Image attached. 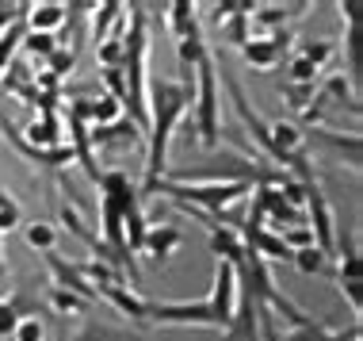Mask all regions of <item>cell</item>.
I'll return each instance as SVG.
<instances>
[{
  "label": "cell",
  "instance_id": "13",
  "mask_svg": "<svg viewBox=\"0 0 363 341\" xmlns=\"http://www.w3.org/2000/svg\"><path fill=\"white\" fill-rule=\"evenodd\" d=\"M88 139H92V146H115V142H130L134 146L138 139H145V134L123 115V119H115V123H107V126H92V131H88Z\"/></svg>",
  "mask_w": 363,
  "mask_h": 341
},
{
  "label": "cell",
  "instance_id": "11",
  "mask_svg": "<svg viewBox=\"0 0 363 341\" xmlns=\"http://www.w3.org/2000/svg\"><path fill=\"white\" fill-rule=\"evenodd\" d=\"M100 296L107 299V303L119 307L123 315H130V318H150V299H142L130 284H107V288H96V299H100Z\"/></svg>",
  "mask_w": 363,
  "mask_h": 341
},
{
  "label": "cell",
  "instance_id": "14",
  "mask_svg": "<svg viewBox=\"0 0 363 341\" xmlns=\"http://www.w3.org/2000/svg\"><path fill=\"white\" fill-rule=\"evenodd\" d=\"M302 12H306V4H272V8H257V12L249 16V23H257L272 35V31H283V23L294 16H302Z\"/></svg>",
  "mask_w": 363,
  "mask_h": 341
},
{
  "label": "cell",
  "instance_id": "40",
  "mask_svg": "<svg viewBox=\"0 0 363 341\" xmlns=\"http://www.w3.org/2000/svg\"><path fill=\"white\" fill-rule=\"evenodd\" d=\"M325 341H359V323H352L348 330H340V334H329Z\"/></svg>",
  "mask_w": 363,
  "mask_h": 341
},
{
  "label": "cell",
  "instance_id": "4",
  "mask_svg": "<svg viewBox=\"0 0 363 341\" xmlns=\"http://www.w3.org/2000/svg\"><path fill=\"white\" fill-rule=\"evenodd\" d=\"M306 188V196H302V203H306L310 211V234H313V246H318L325 257H337V219H333V207L325 200V192H321L318 180H306L302 184Z\"/></svg>",
  "mask_w": 363,
  "mask_h": 341
},
{
  "label": "cell",
  "instance_id": "25",
  "mask_svg": "<svg viewBox=\"0 0 363 341\" xmlns=\"http://www.w3.org/2000/svg\"><path fill=\"white\" fill-rule=\"evenodd\" d=\"M104 70H123V38L119 35H107L100 43V50H96Z\"/></svg>",
  "mask_w": 363,
  "mask_h": 341
},
{
  "label": "cell",
  "instance_id": "39",
  "mask_svg": "<svg viewBox=\"0 0 363 341\" xmlns=\"http://www.w3.org/2000/svg\"><path fill=\"white\" fill-rule=\"evenodd\" d=\"M0 215H4V219H19V203L8 196L4 188H0Z\"/></svg>",
  "mask_w": 363,
  "mask_h": 341
},
{
  "label": "cell",
  "instance_id": "21",
  "mask_svg": "<svg viewBox=\"0 0 363 341\" xmlns=\"http://www.w3.org/2000/svg\"><path fill=\"white\" fill-rule=\"evenodd\" d=\"M195 23H199V16H195L191 0H172V4H169V27H172V35L184 38Z\"/></svg>",
  "mask_w": 363,
  "mask_h": 341
},
{
  "label": "cell",
  "instance_id": "26",
  "mask_svg": "<svg viewBox=\"0 0 363 341\" xmlns=\"http://www.w3.org/2000/svg\"><path fill=\"white\" fill-rule=\"evenodd\" d=\"M54 242H57V234H54L50 222H31V227H27V246H31V249L50 253V249H54Z\"/></svg>",
  "mask_w": 363,
  "mask_h": 341
},
{
  "label": "cell",
  "instance_id": "31",
  "mask_svg": "<svg viewBox=\"0 0 363 341\" xmlns=\"http://www.w3.org/2000/svg\"><path fill=\"white\" fill-rule=\"evenodd\" d=\"M222 35L230 38V43L245 46V43H249V16H230V19H222Z\"/></svg>",
  "mask_w": 363,
  "mask_h": 341
},
{
  "label": "cell",
  "instance_id": "41",
  "mask_svg": "<svg viewBox=\"0 0 363 341\" xmlns=\"http://www.w3.org/2000/svg\"><path fill=\"white\" fill-rule=\"evenodd\" d=\"M57 341H69V330H65V326L57 330Z\"/></svg>",
  "mask_w": 363,
  "mask_h": 341
},
{
  "label": "cell",
  "instance_id": "1",
  "mask_svg": "<svg viewBox=\"0 0 363 341\" xmlns=\"http://www.w3.org/2000/svg\"><path fill=\"white\" fill-rule=\"evenodd\" d=\"M191 85L188 81H150V92H145V104H150V131H145V142H150V158H145V177L138 196H153L157 180L164 177V165H169V142L172 131L180 126L184 112L191 104Z\"/></svg>",
  "mask_w": 363,
  "mask_h": 341
},
{
  "label": "cell",
  "instance_id": "8",
  "mask_svg": "<svg viewBox=\"0 0 363 341\" xmlns=\"http://www.w3.org/2000/svg\"><path fill=\"white\" fill-rule=\"evenodd\" d=\"M43 257H46V269H50V276H54V288H65V291H73L77 299L92 303V299H96V288L81 276V269L69 265L65 257H57L54 249H50V253H43Z\"/></svg>",
  "mask_w": 363,
  "mask_h": 341
},
{
  "label": "cell",
  "instance_id": "18",
  "mask_svg": "<svg viewBox=\"0 0 363 341\" xmlns=\"http://www.w3.org/2000/svg\"><path fill=\"white\" fill-rule=\"evenodd\" d=\"M115 119H123V108L111 100V96H96V100H88V108H84V123H88V131L92 126H107V123H115Z\"/></svg>",
  "mask_w": 363,
  "mask_h": 341
},
{
  "label": "cell",
  "instance_id": "30",
  "mask_svg": "<svg viewBox=\"0 0 363 341\" xmlns=\"http://www.w3.org/2000/svg\"><path fill=\"white\" fill-rule=\"evenodd\" d=\"M260 4H252V0H222V4H214V19H230V16H252Z\"/></svg>",
  "mask_w": 363,
  "mask_h": 341
},
{
  "label": "cell",
  "instance_id": "6",
  "mask_svg": "<svg viewBox=\"0 0 363 341\" xmlns=\"http://www.w3.org/2000/svg\"><path fill=\"white\" fill-rule=\"evenodd\" d=\"M249 192H252V203L260 207V215H264V219H272L276 234H279V230H287V227H306L302 211H298V207H291V203L279 196V188H272V184H257V188H249Z\"/></svg>",
  "mask_w": 363,
  "mask_h": 341
},
{
  "label": "cell",
  "instance_id": "23",
  "mask_svg": "<svg viewBox=\"0 0 363 341\" xmlns=\"http://www.w3.org/2000/svg\"><path fill=\"white\" fill-rule=\"evenodd\" d=\"M96 8H100V12L92 16V35L104 43V38L111 35V23H119V16H123V4H119V0H104V4H96Z\"/></svg>",
  "mask_w": 363,
  "mask_h": 341
},
{
  "label": "cell",
  "instance_id": "34",
  "mask_svg": "<svg viewBox=\"0 0 363 341\" xmlns=\"http://www.w3.org/2000/svg\"><path fill=\"white\" fill-rule=\"evenodd\" d=\"M329 337V330L321 326V323H313V326H294L283 334V341H325Z\"/></svg>",
  "mask_w": 363,
  "mask_h": 341
},
{
  "label": "cell",
  "instance_id": "16",
  "mask_svg": "<svg viewBox=\"0 0 363 341\" xmlns=\"http://www.w3.org/2000/svg\"><path fill=\"white\" fill-rule=\"evenodd\" d=\"M176 246H180V230L176 227H150L142 242V253H150L153 261H164Z\"/></svg>",
  "mask_w": 363,
  "mask_h": 341
},
{
  "label": "cell",
  "instance_id": "15",
  "mask_svg": "<svg viewBox=\"0 0 363 341\" xmlns=\"http://www.w3.org/2000/svg\"><path fill=\"white\" fill-rule=\"evenodd\" d=\"M211 253H218V261H230V265H241L245 246H241V234L230 227H211Z\"/></svg>",
  "mask_w": 363,
  "mask_h": 341
},
{
  "label": "cell",
  "instance_id": "22",
  "mask_svg": "<svg viewBox=\"0 0 363 341\" xmlns=\"http://www.w3.org/2000/svg\"><path fill=\"white\" fill-rule=\"evenodd\" d=\"M291 261H294V269L306 272V276H321V272H329V257H325V253H321L318 246L294 249V253H291Z\"/></svg>",
  "mask_w": 363,
  "mask_h": 341
},
{
  "label": "cell",
  "instance_id": "29",
  "mask_svg": "<svg viewBox=\"0 0 363 341\" xmlns=\"http://www.w3.org/2000/svg\"><path fill=\"white\" fill-rule=\"evenodd\" d=\"M283 96H287V104L294 112H306L310 104H313V85H283Z\"/></svg>",
  "mask_w": 363,
  "mask_h": 341
},
{
  "label": "cell",
  "instance_id": "36",
  "mask_svg": "<svg viewBox=\"0 0 363 341\" xmlns=\"http://www.w3.org/2000/svg\"><path fill=\"white\" fill-rule=\"evenodd\" d=\"M16 341H46V330L38 318H19L16 326Z\"/></svg>",
  "mask_w": 363,
  "mask_h": 341
},
{
  "label": "cell",
  "instance_id": "37",
  "mask_svg": "<svg viewBox=\"0 0 363 341\" xmlns=\"http://www.w3.org/2000/svg\"><path fill=\"white\" fill-rule=\"evenodd\" d=\"M313 77H318V70L310 62H302V58L291 62V85H313Z\"/></svg>",
  "mask_w": 363,
  "mask_h": 341
},
{
  "label": "cell",
  "instance_id": "28",
  "mask_svg": "<svg viewBox=\"0 0 363 341\" xmlns=\"http://www.w3.org/2000/svg\"><path fill=\"white\" fill-rule=\"evenodd\" d=\"M46 62H50V70H46V73H54L57 81H62V77L77 65V46H57V50L46 58Z\"/></svg>",
  "mask_w": 363,
  "mask_h": 341
},
{
  "label": "cell",
  "instance_id": "35",
  "mask_svg": "<svg viewBox=\"0 0 363 341\" xmlns=\"http://www.w3.org/2000/svg\"><path fill=\"white\" fill-rule=\"evenodd\" d=\"M16 326H19V310L8 299H0V337H16Z\"/></svg>",
  "mask_w": 363,
  "mask_h": 341
},
{
  "label": "cell",
  "instance_id": "10",
  "mask_svg": "<svg viewBox=\"0 0 363 341\" xmlns=\"http://www.w3.org/2000/svg\"><path fill=\"white\" fill-rule=\"evenodd\" d=\"M27 146H35V150H57L62 146V119H57L54 108H43L38 112V119L27 126Z\"/></svg>",
  "mask_w": 363,
  "mask_h": 341
},
{
  "label": "cell",
  "instance_id": "17",
  "mask_svg": "<svg viewBox=\"0 0 363 341\" xmlns=\"http://www.w3.org/2000/svg\"><path fill=\"white\" fill-rule=\"evenodd\" d=\"M310 134V142H318V146H329V150H337V153H345L348 150V161L352 165H359V139L356 134H333V131H325V126H313V131H306Z\"/></svg>",
  "mask_w": 363,
  "mask_h": 341
},
{
  "label": "cell",
  "instance_id": "7",
  "mask_svg": "<svg viewBox=\"0 0 363 341\" xmlns=\"http://www.w3.org/2000/svg\"><path fill=\"white\" fill-rule=\"evenodd\" d=\"M287 46H291V31H272L264 38H249L241 50H245V62H249L252 70H272Z\"/></svg>",
  "mask_w": 363,
  "mask_h": 341
},
{
  "label": "cell",
  "instance_id": "12",
  "mask_svg": "<svg viewBox=\"0 0 363 341\" xmlns=\"http://www.w3.org/2000/svg\"><path fill=\"white\" fill-rule=\"evenodd\" d=\"M35 35H54L65 27V4H23Z\"/></svg>",
  "mask_w": 363,
  "mask_h": 341
},
{
  "label": "cell",
  "instance_id": "32",
  "mask_svg": "<svg viewBox=\"0 0 363 341\" xmlns=\"http://www.w3.org/2000/svg\"><path fill=\"white\" fill-rule=\"evenodd\" d=\"M73 341H134V337H126V334H119V330H111V326H92L88 323Z\"/></svg>",
  "mask_w": 363,
  "mask_h": 341
},
{
  "label": "cell",
  "instance_id": "27",
  "mask_svg": "<svg viewBox=\"0 0 363 341\" xmlns=\"http://www.w3.org/2000/svg\"><path fill=\"white\" fill-rule=\"evenodd\" d=\"M23 50L27 54H35V58H50L54 50H57V38L54 35H35V31H23Z\"/></svg>",
  "mask_w": 363,
  "mask_h": 341
},
{
  "label": "cell",
  "instance_id": "24",
  "mask_svg": "<svg viewBox=\"0 0 363 341\" xmlns=\"http://www.w3.org/2000/svg\"><path fill=\"white\" fill-rule=\"evenodd\" d=\"M46 299H50V307L57 310V315H81V310L88 307L84 299H77L73 291H65V288H50V291H46Z\"/></svg>",
  "mask_w": 363,
  "mask_h": 341
},
{
  "label": "cell",
  "instance_id": "3",
  "mask_svg": "<svg viewBox=\"0 0 363 341\" xmlns=\"http://www.w3.org/2000/svg\"><path fill=\"white\" fill-rule=\"evenodd\" d=\"M195 142L214 146L222 139V119H218V73H214V58L211 50L199 58L195 65Z\"/></svg>",
  "mask_w": 363,
  "mask_h": 341
},
{
  "label": "cell",
  "instance_id": "38",
  "mask_svg": "<svg viewBox=\"0 0 363 341\" xmlns=\"http://www.w3.org/2000/svg\"><path fill=\"white\" fill-rule=\"evenodd\" d=\"M19 12H23V4H0V35L8 31V27L19 19Z\"/></svg>",
  "mask_w": 363,
  "mask_h": 341
},
{
  "label": "cell",
  "instance_id": "5",
  "mask_svg": "<svg viewBox=\"0 0 363 341\" xmlns=\"http://www.w3.org/2000/svg\"><path fill=\"white\" fill-rule=\"evenodd\" d=\"M150 318L161 326H203V330H222L218 315L207 299L199 303H150Z\"/></svg>",
  "mask_w": 363,
  "mask_h": 341
},
{
  "label": "cell",
  "instance_id": "9",
  "mask_svg": "<svg viewBox=\"0 0 363 341\" xmlns=\"http://www.w3.org/2000/svg\"><path fill=\"white\" fill-rule=\"evenodd\" d=\"M69 150H73V161H81V169L88 173V180L100 184V165L92 158V139H88V123L69 108Z\"/></svg>",
  "mask_w": 363,
  "mask_h": 341
},
{
  "label": "cell",
  "instance_id": "33",
  "mask_svg": "<svg viewBox=\"0 0 363 341\" xmlns=\"http://www.w3.org/2000/svg\"><path fill=\"white\" fill-rule=\"evenodd\" d=\"M100 81L111 89V100L123 108L126 104V77H123V70H100Z\"/></svg>",
  "mask_w": 363,
  "mask_h": 341
},
{
  "label": "cell",
  "instance_id": "2",
  "mask_svg": "<svg viewBox=\"0 0 363 341\" xmlns=\"http://www.w3.org/2000/svg\"><path fill=\"white\" fill-rule=\"evenodd\" d=\"M145 4H134L130 12V31L123 35V77H126V104L130 119L138 131H150V104H145V92H150V73H145V58H150V31H145Z\"/></svg>",
  "mask_w": 363,
  "mask_h": 341
},
{
  "label": "cell",
  "instance_id": "19",
  "mask_svg": "<svg viewBox=\"0 0 363 341\" xmlns=\"http://www.w3.org/2000/svg\"><path fill=\"white\" fill-rule=\"evenodd\" d=\"M176 54H180V65H184V70H195V65H199V58L207 54V38H203L199 23H195L184 38H176Z\"/></svg>",
  "mask_w": 363,
  "mask_h": 341
},
{
  "label": "cell",
  "instance_id": "20",
  "mask_svg": "<svg viewBox=\"0 0 363 341\" xmlns=\"http://www.w3.org/2000/svg\"><path fill=\"white\" fill-rule=\"evenodd\" d=\"M333 54H337V43H333V38H302V43H298V58H302V62H310L313 70H321Z\"/></svg>",
  "mask_w": 363,
  "mask_h": 341
}]
</instances>
